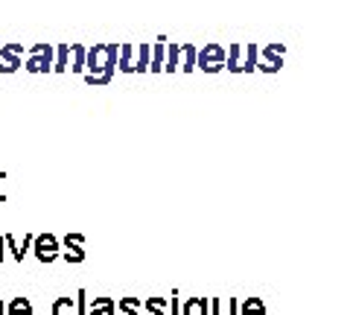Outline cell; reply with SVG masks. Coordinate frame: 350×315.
Instances as JSON below:
<instances>
[{"mask_svg":"<svg viewBox=\"0 0 350 315\" xmlns=\"http://www.w3.org/2000/svg\"><path fill=\"white\" fill-rule=\"evenodd\" d=\"M24 44L21 41H9V44L0 47V73H18L21 68H24Z\"/></svg>","mask_w":350,"mask_h":315,"instance_id":"obj_5","label":"cell"},{"mask_svg":"<svg viewBox=\"0 0 350 315\" xmlns=\"http://www.w3.org/2000/svg\"><path fill=\"white\" fill-rule=\"evenodd\" d=\"M283 59H286V47L280 41H271L260 50V59L257 61H266V64H275V68H283Z\"/></svg>","mask_w":350,"mask_h":315,"instance_id":"obj_10","label":"cell"},{"mask_svg":"<svg viewBox=\"0 0 350 315\" xmlns=\"http://www.w3.org/2000/svg\"><path fill=\"white\" fill-rule=\"evenodd\" d=\"M135 61H137V44H120L117 50V70L123 73H135Z\"/></svg>","mask_w":350,"mask_h":315,"instance_id":"obj_9","label":"cell"},{"mask_svg":"<svg viewBox=\"0 0 350 315\" xmlns=\"http://www.w3.org/2000/svg\"><path fill=\"white\" fill-rule=\"evenodd\" d=\"M239 315H269V310L262 303V298H245V301H239Z\"/></svg>","mask_w":350,"mask_h":315,"instance_id":"obj_16","label":"cell"},{"mask_svg":"<svg viewBox=\"0 0 350 315\" xmlns=\"http://www.w3.org/2000/svg\"><path fill=\"white\" fill-rule=\"evenodd\" d=\"M88 315H117L114 298H94V301H88Z\"/></svg>","mask_w":350,"mask_h":315,"instance_id":"obj_13","label":"cell"},{"mask_svg":"<svg viewBox=\"0 0 350 315\" xmlns=\"http://www.w3.org/2000/svg\"><path fill=\"white\" fill-rule=\"evenodd\" d=\"M32 236L36 234H24V240L15 234H3V245H6V251H12V257L18 260V263H24V257L29 254V248H32Z\"/></svg>","mask_w":350,"mask_h":315,"instance_id":"obj_7","label":"cell"},{"mask_svg":"<svg viewBox=\"0 0 350 315\" xmlns=\"http://www.w3.org/2000/svg\"><path fill=\"white\" fill-rule=\"evenodd\" d=\"M29 251L36 254L38 263L53 266V263L59 260V254H62L59 236H56V234H38V236H32V248H29Z\"/></svg>","mask_w":350,"mask_h":315,"instance_id":"obj_4","label":"cell"},{"mask_svg":"<svg viewBox=\"0 0 350 315\" xmlns=\"http://www.w3.org/2000/svg\"><path fill=\"white\" fill-rule=\"evenodd\" d=\"M163 59H167V38H155L149 44V73H161L163 70Z\"/></svg>","mask_w":350,"mask_h":315,"instance_id":"obj_8","label":"cell"},{"mask_svg":"<svg viewBox=\"0 0 350 315\" xmlns=\"http://www.w3.org/2000/svg\"><path fill=\"white\" fill-rule=\"evenodd\" d=\"M207 315H239L237 298H213L207 301Z\"/></svg>","mask_w":350,"mask_h":315,"instance_id":"obj_11","label":"cell"},{"mask_svg":"<svg viewBox=\"0 0 350 315\" xmlns=\"http://www.w3.org/2000/svg\"><path fill=\"white\" fill-rule=\"evenodd\" d=\"M62 245V260L64 263H70V266H79L85 263V236L82 234H68V236H62L59 240Z\"/></svg>","mask_w":350,"mask_h":315,"instance_id":"obj_6","label":"cell"},{"mask_svg":"<svg viewBox=\"0 0 350 315\" xmlns=\"http://www.w3.org/2000/svg\"><path fill=\"white\" fill-rule=\"evenodd\" d=\"M85 44H70L68 50V70L73 73H85Z\"/></svg>","mask_w":350,"mask_h":315,"instance_id":"obj_14","label":"cell"},{"mask_svg":"<svg viewBox=\"0 0 350 315\" xmlns=\"http://www.w3.org/2000/svg\"><path fill=\"white\" fill-rule=\"evenodd\" d=\"M135 73H149V41H140V44H137Z\"/></svg>","mask_w":350,"mask_h":315,"instance_id":"obj_22","label":"cell"},{"mask_svg":"<svg viewBox=\"0 0 350 315\" xmlns=\"http://www.w3.org/2000/svg\"><path fill=\"white\" fill-rule=\"evenodd\" d=\"M167 315H181V298H178V292H172V295L167 298Z\"/></svg>","mask_w":350,"mask_h":315,"instance_id":"obj_25","label":"cell"},{"mask_svg":"<svg viewBox=\"0 0 350 315\" xmlns=\"http://www.w3.org/2000/svg\"><path fill=\"white\" fill-rule=\"evenodd\" d=\"M0 315H6V303H3V298H0Z\"/></svg>","mask_w":350,"mask_h":315,"instance_id":"obj_27","label":"cell"},{"mask_svg":"<svg viewBox=\"0 0 350 315\" xmlns=\"http://www.w3.org/2000/svg\"><path fill=\"white\" fill-rule=\"evenodd\" d=\"M68 50L70 44H59L53 50V73H68Z\"/></svg>","mask_w":350,"mask_h":315,"instance_id":"obj_19","label":"cell"},{"mask_svg":"<svg viewBox=\"0 0 350 315\" xmlns=\"http://www.w3.org/2000/svg\"><path fill=\"white\" fill-rule=\"evenodd\" d=\"M181 315H207V298H187V301H181Z\"/></svg>","mask_w":350,"mask_h":315,"instance_id":"obj_17","label":"cell"},{"mask_svg":"<svg viewBox=\"0 0 350 315\" xmlns=\"http://www.w3.org/2000/svg\"><path fill=\"white\" fill-rule=\"evenodd\" d=\"M50 315H76L73 298H56V301H53V310H50Z\"/></svg>","mask_w":350,"mask_h":315,"instance_id":"obj_23","label":"cell"},{"mask_svg":"<svg viewBox=\"0 0 350 315\" xmlns=\"http://www.w3.org/2000/svg\"><path fill=\"white\" fill-rule=\"evenodd\" d=\"M53 47L50 41H38L27 50V59H24V70L27 73H53Z\"/></svg>","mask_w":350,"mask_h":315,"instance_id":"obj_2","label":"cell"},{"mask_svg":"<svg viewBox=\"0 0 350 315\" xmlns=\"http://www.w3.org/2000/svg\"><path fill=\"white\" fill-rule=\"evenodd\" d=\"M6 315H36V307L29 298H12L6 303Z\"/></svg>","mask_w":350,"mask_h":315,"instance_id":"obj_15","label":"cell"},{"mask_svg":"<svg viewBox=\"0 0 350 315\" xmlns=\"http://www.w3.org/2000/svg\"><path fill=\"white\" fill-rule=\"evenodd\" d=\"M3 257H6V245H3V236H0V263H3Z\"/></svg>","mask_w":350,"mask_h":315,"instance_id":"obj_26","label":"cell"},{"mask_svg":"<svg viewBox=\"0 0 350 315\" xmlns=\"http://www.w3.org/2000/svg\"><path fill=\"white\" fill-rule=\"evenodd\" d=\"M114 303H117V315H144L140 298H120Z\"/></svg>","mask_w":350,"mask_h":315,"instance_id":"obj_18","label":"cell"},{"mask_svg":"<svg viewBox=\"0 0 350 315\" xmlns=\"http://www.w3.org/2000/svg\"><path fill=\"white\" fill-rule=\"evenodd\" d=\"M73 307H76V315H88V292L79 289L73 298Z\"/></svg>","mask_w":350,"mask_h":315,"instance_id":"obj_24","label":"cell"},{"mask_svg":"<svg viewBox=\"0 0 350 315\" xmlns=\"http://www.w3.org/2000/svg\"><path fill=\"white\" fill-rule=\"evenodd\" d=\"M196 50L199 47L190 44V41L187 44H178V70L181 73H193L196 70Z\"/></svg>","mask_w":350,"mask_h":315,"instance_id":"obj_12","label":"cell"},{"mask_svg":"<svg viewBox=\"0 0 350 315\" xmlns=\"http://www.w3.org/2000/svg\"><path fill=\"white\" fill-rule=\"evenodd\" d=\"M196 70H204V73H219L225 70V47L219 41H211L196 50Z\"/></svg>","mask_w":350,"mask_h":315,"instance_id":"obj_3","label":"cell"},{"mask_svg":"<svg viewBox=\"0 0 350 315\" xmlns=\"http://www.w3.org/2000/svg\"><path fill=\"white\" fill-rule=\"evenodd\" d=\"M257 59H260V50L254 41H248L245 44V59H243V73H254L257 70Z\"/></svg>","mask_w":350,"mask_h":315,"instance_id":"obj_20","label":"cell"},{"mask_svg":"<svg viewBox=\"0 0 350 315\" xmlns=\"http://www.w3.org/2000/svg\"><path fill=\"white\" fill-rule=\"evenodd\" d=\"M117 41H103V44H94L85 50V82L91 88H105L111 85L114 73H117Z\"/></svg>","mask_w":350,"mask_h":315,"instance_id":"obj_1","label":"cell"},{"mask_svg":"<svg viewBox=\"0 0 350 315\" xmlns=\"http://www.w3.org/2000/svg\"><path fill=\"white\" fill-rule=\"evenodd\" d=\"M140 307H144V315H167V298H146Z\"/></svg>","mask_w":350,"mask_h":315,"instance_id":"obj_21","label":"cell"}]
</instances>
